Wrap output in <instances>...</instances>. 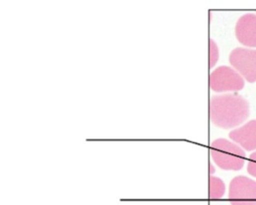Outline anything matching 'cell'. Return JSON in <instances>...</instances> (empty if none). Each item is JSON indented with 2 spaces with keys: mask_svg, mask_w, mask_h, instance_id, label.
Returning <instances> with one entry per match:
<instances>
[{
  "mask_svg": "<svg viewBox=\"0 0 256 205\" xmlns=\"http://www.w3.org/2000/svg\"><path fill=\"white\" fill-rule=\"evenodd\" d=\"M244 86L243 78L230 66H218L210 76V88L216 92L239 90L242 88Z\"/></svg>",
  "mask_w": 256,
  "mask_h": 205,
  "instance_id": "cell-4",
  "label": "cell"
},
{
  "mask_svg": "<svg viewBox=\"0 0 256 205\" xmlns=\"http://www.w3.org/2000/svg\"><path fill=\"white\" fill-rule=\"evenodd\" d=\"M215 172V168L213 166V165L210 163V174H214Z\"/></svg>",
  "mask_w": 256,
  "mask_h": 205,
  "instance_id": "cell-11",
  "label": "cell"
},
{
  "mask_svg": "<svg viewBox=\"0 0 256 205\" xmlns=\"http://www.w3.org/2000/svg\"><path fill=\"white\" fill-rule=\"evenodd\" d=\"M232 205H256V182L243 176L234 178L228 189Z\"/></svg>",
  "mask_w": 256,
  "mask_h": 205,
  "instance_id": "cell-3",
  "label": "cell"
},
{
  "mask_svg": "<svg viewBox=\"0 0 256 205\" xmlns=\"http://www.w3.org/2000/svg\"><path fill=\"white\" fill-rule=\"evenodd\" d=\"M218 58V51L214 42L210 40V66L212 68L216 62Z\"/></svg>",
  "mask_w": 256,
  "mask_h": 205,
  "instance_id": "cell-9",
  "label": "cell"
},
{
  "mask_svg": "<svg viewBox=\"0 0 256 205\" xmlns=\"http://www.w3.org/2000/svg\"><path fill=\"white\" fill-rule=\"evenodd\" d=\"M225 191L223 181L218 177L210 175L209 178V197L212 200L219 199Z\"/></svg>",
  "mask_w": 256,
  "mask_h": 205,
  "instance_id": "cell-8",
  "label": "cell"
},
{
  "mask_svg": "<svg viewBox=\"0 0 256 205\" xmlns=\"http://www.w3.org/2000/svg\"><path fill=\"white\" fill-rule=\"evenodd\" d=\"M246 170L250 174L256 178V150L250 154Z\"/></svg>",
  "mask_w": 256,
  "mask_h": 205,
  "instance_id": "cell-10",
  "label": "cell"
},
{
  "mask_svg": "<svg viewBox=\"0 0 256 205\" xmlns=\"http://www.w3.org/2000/svg\"><path fill=\"white\" fill-rule=\"evenodd\" d=\"M249 112L248 101L238 94H218L210 99V120L218 127L224 129L234 128L246 120Z\"/></svg>",
  "mask_w": 256,
  "mask_h": 205,
  "instance_id": "cell-1",
  "label": "cell"
},
{
  "mask_svg": "<svg viewBox=\"0 0 256 205\" xmlns=\"http://www.w3.org/2000/svg\"><path fill=\"white\" fill-rule=\"evenodd\" d=\"M210 150L213 161L222 170H238L244 166L245 152L234 142L223 138L216 139L210 144Z\"/></svg>",
  "mask_w": 256,
  "mask_h": 205,
  "instance_id": "cell-2",
  "label": "cell"
},
{
  "mask_svg": "<svg viewBox=\"0 0 256 205\" xmlns=\"http://www.w3.org/2000/svg\"><path fill=\"white\" fill-rule=\"evenodd\" d=\"M229 138L243 150H256V120H252L231 130Z\"/></svg>",
  "mask_w": 256,
  "mask_h": 205,
  "instance_id": "cell-7",
  "label": "cell"
},
{
  "mask_svg": "<svg viewBox=\"0 0 256 205\" xmlns=\"http://www.w3.org/2000/svg\"><path fill=\"white\" fill-rule=\"evenodd\" d=\"M235 32L241 44L256 47V14L248 13L241 16L236 22Z\"/></svg>",
  "mask_w": 256,
  "mask_h": 205,
  "instance_id": "cell-6",
  "label": "cell"
},
{
  "mask_svg": "<svg viewBox=\"0 0 256 205\" xmlns=\"http://www.w3.org/2000/svg\"><path fill=\"white\" fill-rule=\"evenodd\" d=\"M229 61L247 81L256 80V50L236 48L230 53Z\"/></svg>",
  "mask_w": 256,
  "mask_h": 205,
  "instance_id": "cell-5",
  "label": "cell"
}]
</instances>
